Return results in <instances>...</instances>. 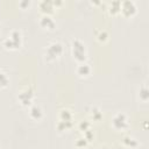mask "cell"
Instances as JSON below:
<instances>
[{
	"label": "cell",
	"mask_w": 149,
	"mask_h": 149,
	"mask_svg": "<svg viewBox=\"0 0 149 149\" xmlns=\"http://www.w3.org/2000/svg\"><path fill=\"white\" fill-rule=\"evenodd\" d=\"M139 99L142 101V102H147L148 99H149V91L147 88L146 85H143L142 87H140V91H139Z\"/></svg>",
	"instance_id": "14"
},
{
	"label": "cell",
	"mask_w": 149,
	"mask_h": 149,
	"mask_svg": "<svg viewBox=\"0 0 149 149\" xmlns=\"http://www.w3.org/2000/svg\"><path fill=\"white\" fill-rule=\"evenodd\" d=\"M9 81H10V79H9L8 73L5 70L0 69V90H3L6 87H8Z\"/></svg>",
	"instance_id": "12"
},
{
	"label": "cell",
	"mask_w": 149,
	"mask_h": 149,
	"mask_svg": "<svg viewBox=\"0 0 149 149\" xmlns=\"http://www.w3.org/2000/svg\"><path fill=\"white\" fill-rule=\"evenodd\" d=\"M120 3H121V1H112V2H109L108 7H107V12L111 15L120 14Z\"/></svg>",
	"instance_id": "13"
},
{
	"label": "cell",
	"mask_w": 149,
	"mask_h": 149,
	"mask_svg": "<svg viewBox=\"0 0 149 149\" xmlns=\"http://www.w3.org/2000/svg\"><path fill=\"white\" fill-rule=\"evenodd\" d=\"M72 126H73V121H71V122L58 121V123H57V129H58L59 132H66V130L71 129Z\"/></svg>",
	"instance_id": "16"
},
{
	"label": "cell",
	"mask_w": 149,
	"mask_h": 149,
	"mask_svg": "<svg viewBox=\"0 0 149 149\" xmlns=\"http://www.w3.org/2000/svg\"><path fill=\"white\" fill-rule=\"evenodd\" d=\"M58 119H59V121H63V122H71L73 120V114L70 109L65 108V109H62L59 112Z\"/></svg>",
	"instance_id": "11"
},
{
	"label": "cell",
	"mask_w": 149,
	"mask_h": 149,
	"mask_svg": "<svg viewBox=\"0 0 149 149\" xmlns=\"http://www.w3.org/2000/svg\"><path fill=\"white\" fill-rule=\"evenodd\" d=\"M38 8L42 12V15H50L54 10H55V7H54V3L52 1H49V0H43L38 3Z\"/></svg>",
	"instance_id": "10"
},
{
	"label": "cell",
	"mask_w": 149,
	"mask_h": 149,
	"mask_svg": "<svg viewBox=\"0 0 149 149\" xmlns=\"http://www.w3.org/2000/svg\"><path fill=\"white\" fill-rule=\"evenodd\" d=\"M86 144H87V141L84 137H80L76 141V148L77 149H84L86 147Z\"/></svg>",
	"instance_id": "20"
},
{
	"label": "cell",
	"mask_w": 149,
	"mask_h": 149,
	"mask_svg": "<svg viewBox=\"0 0 149 149\" xmlns=\"http://www.w3.org/2000/svg\"><path fill=\"white\" fill-rule=\"evenodd\" d=\"M78 128H79V130H80L81 133H84V132H86V130L91 129V123H90L88 121H86V120H83V121H80V122H79Z\"/></svg>",
	"instance_id": "19"
},
{
	"label": "cell",
	"mask_w": 149,
	"mask_h": 149,
	"mask_svg": "<svg viewBox=\"0 0 149 149\" xmlns=\"http://www.w3.org/2000/svg\"><path fill=\"white\" fill-rule=\"evenodd\" d=\"M71 55L73 59L79 63H84L87 59V49L85 43L79 38L71 40Z\"/></svg>",
	"instance_id": "2"
},
{
	"label": "cell",
	"mask_w": 149,
	"mask_h": 149,
	"mask_svg": "<svg viewBox=\"0 0 149 149\" xmlns=\"http://www.w3.org/2000/svg\"><path fill=\"white\" fill-rule=\"evenodd\" d=\"M108 37H109V35H108V33H107L105 29L99 30V31L97 33V40H98L100 43H105V42L108 40Z\"/></svg>",
	"instance_id": "17"
},
{
	"label": "cell",
	"mask_w": 149,
	"mask_h": 149,
	"mask_svg": "<svg viewBox=\"0 0 149 149\" xmlns=\"http://www.w3.org/2000/svg\"><path fill=\"white\" fill-rule=\"evenodd\" d=\"M76 72H77V74H78L80 78H87V77L91 74L92 69H91V66H90L86 62H84V63H79V64L77 65Z\"/></svg>",
	"instance_id": "9"
},
{
	"label": "cell",
	"mask_w": 149,
	"mask_h": 149,
	"mask_svg": "<svg viewBox=\"0 0 149 149\" xmlns=\"http://www.w3.org/2000/svg\"><path fill=\"white\" fill-rule=\"evenodd\" d=\"M104 149H106V148H104Z\"/></svg>",
	"instance_id": "22"
},
{
	"label": "cell",
	"mask_w": 149,
	"mask_h": 149,
	"mask_svg": "<svg viewBox=\"0 0 149 149\" xmlns=\"http://www.w3.org/2000/svg\"><path fill=\"white\" fill-rule=\"evenodd\" d=\"M34 98H35V94L31 86L23 87L17 94V101L22 107H30L33 105Z\"/></svg>",
	"instance_id": "4"
},
{
	"label": "cell",
	"mask_w": 149,
	"mask_h": 149,
	"mask_svg": "<svg viewBox=\"0 0 149 149\" xmlns=\"http://www.w3.org/2000/svg\"><path fill=\"white\" fill-rule=\"evenodd\" d=\"M38 24L41 26V28L45 30H54L56 28V22L51 15H41L38 20Z\"/></svg>",
	"instance_id": "7"
},
{
	"label": "cell",
	"mask_w": 149,
	"mask_h": 149,
	"mask_svg": "<svg viewBox=\"0 0 149 149\" xmlns=\"http://www.w3.org/2000/svg\"><path fill=\"white\" fill-rule=\"evenodd\" d=\"M90 115H91V118H92L94 121H99V120L101 119V116H102V113H101V111H100L98 107H93L92 111L90 112Z\"/></svg>",
	"instance_id": "18"
},
{
	"label": "cell",
	"mask_w": 149,
	"mask_h": 149,
	"mask_svg": "<svg viewBox=\"0 0 149 149\" xmlns=\"http://www.w3.org/2000/svg\"><path fill=\"white\" fill-rule=\"evenodd\" d=\"M63 52H64V45L58 41H54L44 48L43 59L47 63H52V62L59 59L61 56L63 55Z\"/></svg>",
	"instance_id": "1"
},
{
	"label": "cell",
	"mask_w": 149,
	"mask_h": 149,
	"mask_svg": "<svg viewBox=\"0 0 149 149\" xmlns=\"http://www.w3.org/2000/svg\"><path fill=\"white\" fill-rule=\"evenodd\" d=\"M28 115H29V118H30L33 121H36V122H37V121H41V120L43 119L44 113H43V109H42L41 106H38V105H31V106L29 107Z\"/></svg>",
	"instance_id": "8"
},
{
	"label": "cell",
	"mask_w": 149,
	"mask_h": 149,
	"mask_svg": "<svg viewBox=\"0 0 149 149\" xmlns=\"http://www.w3.org/2000/svg\"><path fill=\"white\" fill-rule=\"evenodd\" d=\"M112 127L115 129V130H119V132H123V130H127L129 128V120H128V116L125 114V113H116L113 118H112Z\"/></svg>",
	"instance_id": "5"
},
{
	"label": "cell",
	"mask_w": 149,
	"mask_h": 149,
	"mask_svg": "<svg viewBox=\"0 0 149 149\" xmlns=\"http://www.w3.org/2000/svg\"><path fill=\"white\" fill-rule=\"evenodd\" d=\"M22 42H23V38H22L21 31L14 29L5 37V40L2 41V45L6 50L14 51L22 47Z\"/></svg>",
	"instance_id": "3"
},
{
	"label": "cell",
	"mask_w": 149,
	"mask_h": 149,
	"mask_svg": "<svg viewBox=\"0 0 149 149\" xmlns=\"http://www.w3.org/2000/svg\"><path fill=\"white\" fill-rule=\"evenodd\" d=\"M122 143H123L125 147L130 148V149H133V148H135V147L137 146V141H136L134 137H130V136H126V137H123Z\"/></svg>",
	"instance_id": "15"
},
{
	"label": "cell",
	"mask_w": 149,
	"mask_h": 149,
	"mask_svg": "<svg viewBox=\"0 0 149 149\" xmlns=\"http://www.w3.org/2000/svg\"><path fill=\"white\" fill-rule=\"evenodd\" d=\"M30 5H31V2L28 1V0H23V1H20L19 2V7L21 9H28L30 7Z\"/></svg>",
	"instance_id": "21"
},
{
	"label": "cell",
	"mask_w": 149,
	"mask_h": 149,
	"mask_svg": "<svg viewBox=\"0 0 149 149\" xmlns=\"http://www.w3.org/2000/svg\"><path fill=\"white\" fill-rule=\"evenodd\" d=\"M137 13V6L134 1L130 0H126V1H121L120 3V14H122L125 17H133L135 16V14Z\"/></svg>",
	"instance_id": "6"
}]
</instances>
